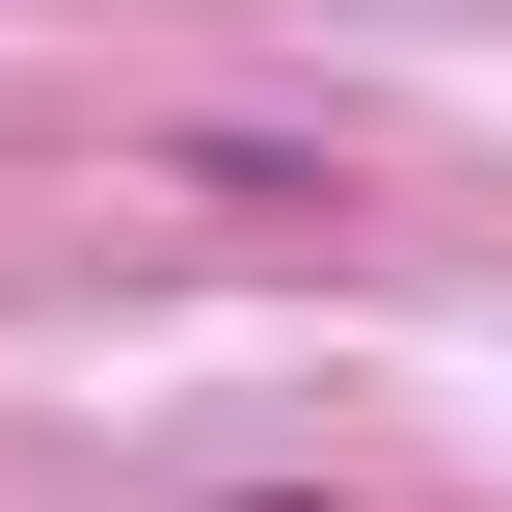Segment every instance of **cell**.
Instances as JSON below:
<instances>
[{
	"label": "cell",
	"instance_id": "obj_1",
	"mask_svg": "<svg viewBox=\"0 0 512 512\" xmlns=\"http://www.w3.org/2000/svg\"><path fill=\"white\" fill-rule=\"evenodd\" d=\"M243 512H324V486H243Z\"/></svg>",
	"mask_w": 512,
	"mask_h": 512
}]
</instances>
